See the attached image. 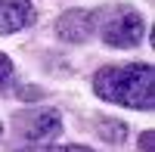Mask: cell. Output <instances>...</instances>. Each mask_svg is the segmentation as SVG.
Returning a JSON list of instances; mask_svg holds the SVG:
<instances>
[{
  "instance_id": "7a4b0ae2",
  "label": "cell",
  "mask_w": 155,
  "mask_h": 152,
  "mask_svg": "<svg viewBox=\"0 0 155 152\" xmlns=\"http://www.w3.org/2000/svg\"><path fill=\"white\" fill-rule=\"evenodd\" d=\"M12 131L22 143H53L62 137V115L56 109H25L16 115Z\"/></svg>"
},
{
  "instance_id": "52a82bcc",
  "label": "cell",
  "mask_w": 155,
  "mask_h": 152,
  "mask_svg": "<svg viewBox=\"0 0 155 152\" xmlns=\"http://www.w3.org/2000/svg\"><path fill=\"white\" fill-rule=\"evenodd\" d=\"M19 152H93L90 146H78V143H68V146H47V143H34V146H25Z\"/></svg>"
},
{
  "instance_id": "30bf717a",
  "label": "cell",
  "mask_w": 155,
  "mask_h": 152,
  "mask_svg": "<svg viewBox=\"0 0 155 152\" xmlns=\"http://www.w3.org/2000/svg\"><path fill=\"white\" fill-rule=\"evenodd\" d=\"M0 140H3V121H0Z\"/></svg>"
},
{
  "instance_id": "ba28073f",
  "label": "cell",
  "mask_w": 155,
  "mask_h": 152,
  "mask_svg": "<svg viewBox=\"0 0 155 152\" xmlns=\"http://www.w3.org/2000/svg\"><path fill=\"white\" fill-rule=\"evenodd\" d=\"M9 78H12V59L0 53V84H6Z\"/></svg>"
},
{
  "instance_id": "6da1fadb",
  "label": "cell",
  "mask_w": 155,
  "mask_h": 152,
  "mask_svg": "<svg viewBox=\"0 0 155 152\" xmlns=\"http://www.w3.org/2000/svg\"><path fill=\"white\" fill-rule=\"evenodd\" d=\"M155 71L149 62L106 65L93 74V93L106 103L124 109H152L155 106Z\"/></svg>"
},
{
  "instance_id": "9c48e42d",
  "label": "cell",
  "mask_w": 155,
  "mask_h": 152,
  "mask_svg": "<svg viewBox=\"0 0 155 152\" xmlns=\"http://www.w3.org/2000/svg\"><path fill=\"white\" fill-rule=\"evenodd\" d=\"M140 140H143V152H152V131H146Z\"/></svg>"
},
{
  "instance_id": "5b68a950",
  "label": "cell",
  "mask_w": 155,
  "mask_h": 152,
  "mask_svg": "<svg viewBox=\"0 0 155 152\" xmlns=\"http://www.w3.org/2000/svg\"><path fill=\"white\" fill-rule=\"evenodd\" d=\"M37 22V9L31 0H0V34L25 31Z\"/></svg>"
},
{
  "instance_id": "3957f363",
  "label": "cell",
  "mask_w": 155,
  "mask_h": 152,
  "mask_svg": "<svg viewBox=\"0 0 155 152\" xmlns=\"http://www.w3.org/2000/svg\"><path fill=\"white\" fill-rule=\"evenodd\" d=\"M102 41L106 47H118V50H127V47H140V41L146 37V19L140 16L137 9H115L112 16L102 22Z\"/></svg>"
},
{
  "instance_id": "277c9868",
  "label": "cell",
  "mask_w": 155,
  "mask_h": 152,
  "mask_svg": "<svg viewBox=\"0 0 155 152\" xmlns=\"http://www.w3.org/2000/svg\"><path fill=\"white\" fill-rule=\"evenodd\" d=\"M93 31H96V16L90 9H65L56 19V37H62L65 44H84L90 41Z\"/></svg>"
},
{
  "instance_id": "8992f818",
  "label": "cell",
  "mask_w": 155,
  "mask_h": 152,
  "mask_svg": "<svg viewBox=\"0 0 155 152\" xmlns=\"http://www.w3.org/2000/svg\"><path fill=\"white\" fill-rule=\"evenodd\" d=\"M99 137H102L106 143H115V146H118V143H124V137H127V127H124L121 121L102 118V121H99Z\"/></svg>"
}]
</instances>
